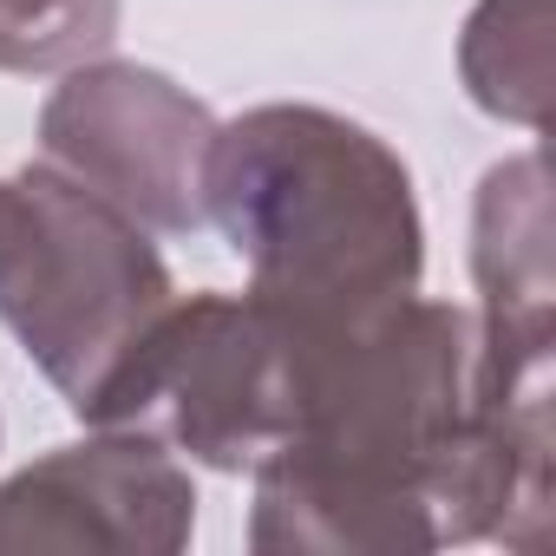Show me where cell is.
Segmentation results:
<instances>
[{
	"label": "cell",
	"mask_w": 556,
	"mask_h": 556,
	"mask_svg": "<svg viewBox=\"0 0 556 556\" xmlns=\"http://www.w3.org/2000/svg\"><path fill=\"white\" fill-rule=\"evenodd\" d=\"M203 210L249 255V302L289 328H348L413 295L406 170L328 112L268 105L203 151Z\"/></svg>",
	"instance_id": "6da1fadb"
},
{
	"label": "cell",
	"mask_w": 556,
	"mask_h": 556,
	"mask_svg": "<svg viewBox=\"0 0 556 556\" xmlns=\"http://www.w3.org/2000/svg\"><path fill=\"white\" fill-rule=\"evenodd\" d=\"M170 308L164 262L118 203L60 170L14 184V236L0 255V315L73 393L79 413L112 387L144 328Z\"/></svg>",
	"instance_id": "7a4b0ae2"
},
{
	"label": "cell",
	"mask_w": 556,
	"mask_h": 556,
	"mask_svg": "<svg viewBox=\"0 0 556 556\" xmlns=\"http://www.w3.org/2000/svg\"><path fill=\"white\" fill-rule=\"evenodd\" d=\"M210 138V118L184 92H170V79L131 66L86 73L47 105L53 157L73 164L79 184H99L105 203L157 229H190L203 216Z\"/></svg>",
	"instance_id": "3957f363"
},
{
	"label": "cell",
	"mask_w": 556,
	"mask_h": 556,
	"mask_svg": "<svg viewBox=\"0 0 556 556\" xmlns=\"http://www.w3.org/2000/svg\"><path fill=\"white\" fill-rule=\"evenodd\" d=\"M118 0H0V66H66L112 40Z\"/></svg>",
	"instance_id": "277c9868"
},
{
	"label": "cell",
	"mask_w": 556,
	"mask_h": 556,
	"mask_svg": "<svg viewBox=\"0 0 556 556\" xmlns=\"http://www.w3.org/2000/svg\"><path fill=\"white\" fill-rule=\"evenodd\" d=\"M8 236H14V184H0V255H8Z\"/></svg>",
	"instance_id": "5b68a950"
}]
</instances>
